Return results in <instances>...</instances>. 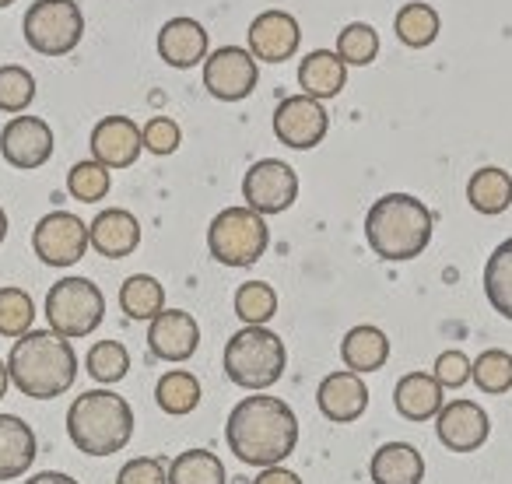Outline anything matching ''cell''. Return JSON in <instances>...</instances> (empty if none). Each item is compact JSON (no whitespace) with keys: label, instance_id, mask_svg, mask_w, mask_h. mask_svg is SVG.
<instances>
[{"label":"cell","instance_id":"obj_1","mask_svg":"<svg viewBox=\"0 0 512 484\" xmlns=\"http://www.w3.org/2000/svg\"><path fill=\"white\" fill-rule=\"evenodd\" d=\"M225 439L232 456L246 467H278L295 453L299 418L285 400L253 393L228 411Z\"/></svg>","mask_w":512,"mask_h":484},{"label":"cell","instance_id":"obj_2","mask_svg":"<svg viewBox=\"0 0 512 484\" xmlns=\"http://www.w3.org/2000/svg\"><path fill=\"white\" fill-rule=\"evenodd\" d=\"M11 383L32 400H53L67 393L78 376V355L71 341L53 330H29L8 355Z\"/></svg>","mask_w":512,"mask_h":484},{"label":"cell","instance_id":"obj_3","mask_svg":"<svg viewBox=\"0 0 512 484\" xmlns=\"http://www.w3.org/2000/svg\"><path fill=\"white\" fill-rule=\"evenodd\" d=\"M365 239L383 260H414L432 239V211L411 193L376 200L365 218Z\"/></svg>","mask_w":512,"mask_h":484},{"label":"cell","instance_id":"obj_4","mask_svg":"<svg viewBox=\"0 0 512 484\" xmlns=\"http://www.w3.org/2000/svg\"><path fill=\"white\" fill-rule=\"evenodd\" d=\"M67 435L88 456H113L134 435V411L113 390H88L67 411Z\"/></svg>","mask_w":512,"mask_h":484},{"label":"cell","instance_id":"obj_5","mask_svg":"<svg viewBox=\"0 0 512 484\" xmlns=\"http://www.w3.org/2000/svg\"><path fill=\"white\" fill-rule=\"evenodd\" d=\"M288 369V351L274 330L267 327H242L228 337L225 348V372L228 383L242 390H267Z\"/></svg>","mask_w":512,"mask_h":484},{"label":"cell","instance_id":"obj_6","mask_svg":"<svg viewBox=\"0 0 512 484\" xmlns=\"http://www.w3.org/2000/svg\"><path fill=\"white\" fill-rule=\"evenodd\" d=\"M267 232L264 214L249 211V207H225L207 228V246L211 257L225 267H253L267 253Z\"/></svg>","mask_w":512,"mask_h":484},{"label":"cell","instance_id":"obj_7","mask_svg":"<svg viewBox=\"0 0 512 484\" xmlns=\"http://www.w3.org/2000/svg\"><path fill=\"white\" fill-rule=\"evenodd\" d=\"M102 316H106V299H102L99 285L88 278H60L46 295V320L50 330L67 341L74 337H88L99 330Z\"/></svg>","mask_w":512,"mask_h":484},{"label":"cell","instance_id":"obj_8","mask_svg":"<svg viewBox=\"0 0 512 484\" xmlns=\"http://www.w3.org/2000/svg\"><path fill=\"white\" fill-rule=\"evenodd\" d=\"M85 36V15L74 0H36L25 11V39L43 57H64Z\"/></svg>","mask_w":512,"mask_h":484},{"label":"cell","instance_id":"obj_9","mask_svg":"<svg viewBox=\"0 0 512 484\" xmlns=\"http://www.w3.org/2000/svg\"><path fill=\"white\" fill-rule=\"evenodd\" d=\"M32 250L46 267H74L88 250V225L78 214L53 211L39 218L36 232H32Z\"/></svg>","mask_w":512,"mask_h":484},{"label":"cell","instance_id":"obj_10","mask_svg":"<svg viewBox=\"0 0 512 484\" xmlns=\"http://www.w3.org/2000/svg\"><path fill=\"white\" fill-rule=\"evenodd\" d=\"M242 197L246 207L256 214H281L295 204L299 197V176L292 165L278 162V158H264L242 179Z\"/></svg>","mask_w":512,"mask_h":484},{"label":"cell","instance_id":"obj_11","mask_svg":"<svg viewBox=\"0 0 512 484\" xmlns=\"http://www.w3.org/2000/svg\"><path fill=\"white\" fill-rule=\"evenodd\" d=\"M256 81H260V71H256V60L249 50L221 46L204 60V88L221 102L246 99L256 88Z\"/></svg>","mask_w":512,"mask_h":484},{"label":"cell","instance_id":"obj_12","mask_svg":"<svg viewBox=\"0 0 512 484\" xmlns=\"http://www.w3.org/2000/svg\"><path fill=\"white\" fill-rule=\"evenodd\" d=\"M274 134L285 148L309 151L327 137V109L320 99L292 95L274 109Z\"/></svg>","mask_w":512,"mask_h":484},{"label":"cell","instance_id":"obj_13","mask_svg":"<svg viewBox=\"0 0 512 484\" xmlns=\"http://www.w3.org/2000/svg\"><path fill=\"white\" fill-rule=\"evenodd\" d=\"M0 155L15 169H39L53 155V130L39 116H15L0 134Z\"/></svg>","mask_w":512,"mask_h":484},{"label":"cell","instance_id":"obj_14","mask_svg":"<svg viewBox=\"0 0 512 484\" xmlns=\"http://www.w3.org/2000/svg\"><path fill=\"white\" fill-rule=\"evenodd\" d=\"M148 348L162 362H186L200 348V327L183 309H162L148 327Z\"/></svg>","mask_w":512,"mask_h":484},{"label":"cell","instance_id":"obj_15","mask_svg":"<svg viewBox=\"0 0 512 484\" xmlns=\"http://www.w3.org/2000/svg\"><path fill=\"white\" fill-rule=\"evenodd\" d=\"M299 39V22L288 11H264L249 25V53H253V60H264V64H281V60L295 57Z\"/></svg>","mask_w":512,"mask_h":484},{"label":"cell","instance_id":"obj_16","mask_svg":"<svg viewBox=\"0 0 512 484\" xmlns=\"http://www.w3.org/2000/svg\"><path fill=\"white\" fill-rule=\"evenodd\" d=\"M141 127L127 116H106L92 130V158L106 169H127L141 158Z\"/></svg>","mask_w":512,"mask_h":484},{"label":"cell","instance_id":"obj_17","mask_svg":"<svg viewBox=\"0 0 512 484\" xmlns=\"http://www.w3.org/2000/svg\"><path fill=\"white\" fill-rule=\"evenodd\" d=\"M435 428H439V439L453 453H474L488 439V414L481 411L470 400H453V404H442V411L435 414Z\"/></svg>","mask_w":512,"mask_h":484},{"label":"cell","instance_id":"obj_18","mask_svg":"<svg viewBox=\"0 0 512 484\" xmlns=\"http://www.w3.org/2000/svg\"><path fill=\"white\" fill-rule=\"evenodd\" d=\"M137 242H141V225L130 211L123 207H106L92 218L88 225V246L95 253L109 260H123L137 250Z\"/></svg>","mask_w":512,"mask_h":484},{"label":"cell","instance_id":"obj_19","mask_svg":"<svg viewBox=\"0 0 512 484\" xmlns=\"http://www.w3.org/2000/svg\"><path fill=\"white\" fill-rule=\"evenodd\" d=\"M316 404L327 414L330 421H358L369 407V386L362 383L358 372H330L320 383V393H316Z\"/></svg>","mask_w":512,"mask_h":484},{"label":"cell","instance_id":"obj_20","mask_svg":"<svg viewBox=\"0 0 512 484\" xmlns=\"http://www.w3.org/2000/svg\"><path fill=\"white\" fill-rule=\"evenodd\" d=\"M158 57L176 71H190L207 57V32L193 18H172L158 32Z\"/></svg>","mask_w":512,"mask_h":484},{"label":"cell","instance_id":"obj_21","mask_svg":"<svg viewBox=\"0 0 512 484\" xmlns=\"http://www.w3.org/2000/svg\"><path fill=\"white\" fill-rule=\"evenodd\" d=\"M36 432L18 414H0V481L22 477L36 463Z\"/></svg>","mask_w":512,"mask_h":484},{"label":"cell","instance_id":"obj_22","mask_svg":"<svg viewBox=\"0 0 512 484\" xmlns=\"http://www.w3.org/2000/svg\"><path fill=\"white\" fill-rule=\"evenodd\" d=\"M369 474L372 484H421L425 481V460L411 442H386L372 456Z\"/></svg>","mask_w":512,"mask_h":484},{"label":"cell","instance_id":"obj_23","mask_svg":"<svg viewBox=\"0 0 512 484\" xmlns=\"http://www.w3.org/2000/svg\"><path fill=\"white\" fill-rule=\"evenodd\" d=\"M344 81H348V64L334 50L309 53L299 67V85L309 99H334V95H341Z\"/></svg>","mask_w":512,"mask_h":484},{"label":"cell","instance_id":"obj_24","mask_svg":"<svg viewBox=\"0 0 512 484\" xmlns=\"http://www.w3.org/2000/svg\"><path fill=\"white\" fill-rule=\"evenodd\" d=\"M393 404L407 421H428L442 411V383L425 372H407L397 383Z\"/></svg>","mask_w":512,"mask_h":484},{"label":"cell","instance_id":"obj_25","mask_svg":"<svg viewBox=\"0 0 512 484\" xmlns=\"http://www.w3.org/2000/svg\"><path fill=\"white\" fill-rule=\"evenodd\" d=\"M341 355L351 372H379L390 358V341L379 327H355L344 334Z\"/></svg>","mask_w":512,"mask_h":484},{"label":"cell","instance_id":"obj_26","mask_svg":"<svg viewBox=\"0 0 512 484\" xmlns=\"http://www.w3.org/2000/svg\"><path fill=\"white\" fill-rule=\"evenodd\" d=\"M467 200L474 211L481 214H502L505 207L512 204V176L505 169H477L470 176V186H467Z\"/></svg>","mask_w":512,"mask_h":484},{"label":"cell","instance_id":"obj_27","mask_svg":"<svg viewBox=\"0 0 512 484\" xmlns=\"http://www.w3.org/2000/svg\"><path fill=\"white\" fill-rule=\"evenodd\" d=\"M120 309L137 323H151L165 309V288L151 274H134L120 288Z\"/></svg>","mask_w":512,"mask_h":484},{"label":"cell","instance_id":"obj_28","mask_svg":"<svg viewBox=\"0 0 512 484\" xmlns=\"http://www.w3.org/2000/svg\"><path fill=\"white\" fill-rule=\"evenodd\" d=\"M169 484H225V467L211 449H186L165 467Z\"/></svg>","mask_w":512,"mask_h":484},{"label":"cell","instance_id":"obj_29","mask_svg":"<svg viewBox=\"0 0 512 484\" xmlns=\"http://www.w3.org/2000/svg\"><path fill=\"white\" fill-rule=\"evenodd\" d=\"M484 295L505 320H512V239H505L491 253L488 267H484Z\"/></svg>","mask_w":512,"mask_h":484},{"label":"cell","instance_id":"obj_30","mask_svg":"<svg viewBox=\"0 0 512 484\" xmlns=\"http://www.w3.org/2000/svg\"><path fill=\"white\" fill-rule=\"evenodd\" d=\"M393 29H397L400 43L421 50V46H432L435 36H439V15L428 4H407L393 18Z\"/></svg>","mask_w":512,"mask_h":484},{"label":"cell","instance_id":"obj_31","mask_svg":"<svg viewBox=\"0 0 512 484\" xmlns=\"http://www.w3.org/2000/svg\"><path fill=\"white\" fill-rule=\"evenodd\" d=\"M278 313V295L264 281H246V285L235 292V316H239L246 327H264Z\"/></svg>","mask_w":512,"mask_h":484},{"label":"cell","instance_id":"obj_32","mask_svg":"<svg viewBox=\"0 0 512 484\" xmlns=\"http://www.w3.org/2000/svg\"><path fill=\"white\" fill-rule=\"evenodd\" d=\"M155 400L165 414H190L200 404V383L190 372H169L158 379Z\"/></svg>","mask_w":512,"mask_h":484},{"label":"cell","instance_id":"obj_33","mask_svg":"<svg viewBox=\"0 0 512 484\" xmlns=\"http://www.w3.org/2000/svg\"><path fill=\"white\" fill-rule=\"evenodd\" d=\"M36 327V306L22 288H0V337H25Z\"/></svg>","mask_w":512,"mask_h":484},{"label":"cell","instance_id":"obj_34","mask_svg":"<svg viewBox=\"0 0 512 484\" xmlns=\"http://www.w3.org/2000/svg\"><path fill=\"white\" fill-rule=\"evenodd\" d=\"M85 369L95 383H120L123 376L130 372V355L123 344L116 341H99L85 358Z\"/></svg>","mask_w":512,"mask_h":484},{"label":"cell","instance_id":"obj_35","mask_svg":"<svg viewBox=\"0 0 512 484\" xmlns=\"http://www.w3.org/2000/svg\"><path fill=\"white\" fill-rule=\"evenodd\" d=\"M334 53L344 60V64H351V67L372 64V60H376V53H379L376 29H372V25H365V22L348 25V29L337 36V50Z\"/></svg>","mask_w":512,"mask_h":484},{"label":"cell","instance_id":"obj_36","mask_svg":"<svg viewBox=\"0 0 512 484\" xmlns=\"http://www.w3.org/2000/svg\"><path fill=\"white\" fill-rule=\"evenodd\" d=\"M67 190L81 204H95V200H102L109 193V169L102 162H95V158L78 162L71 169V176H67Z\"/></svg>","mask_w":512,"mask_h":484},{"label":"cell","instance_id":"obj_37","mask_svg":"<svg viewBox=\"0 0 512 484\" xmlns=\"http://www.w3.org/2000/svg\"><path fill=\"white\" fill-rule=\"evenodd\" d=\"M470 376L481 386L484 393H505L512 390V355L509 351H484L474 365H470Z\"/></svg>","mask_w":512,"mask_h":484},{"label":"cell","instance_id":"obj_38","mask_svg":"<svg viewBox=\"0 0 512 484\" xmlns=\"http://www.w3.org/2000/svg\"><path fill=\"white\" fill-rule=\"evenodd\" d=\"M32 99H36V78L18 64L0 67V109L4 113H22Z\"/></svg>","mask_w":512,"mask_h":484},{"label":"cell","instance_id":"obj_39","mask_svg":"<svg viewBox=\"0 0 512 484\" xmlns=\"http://www.w3.org/2000/svg\"><path fill=\"white\" fill-rule=\"evenodd\" d=\"M141 141H144V151H151V155H172V151L179 148L176 120H169V116H155V120L141 127Z\"/></svg>","mask_w":512,"mask_h":484},{"label":"cell","instance_id":"obj_40","mask_svg":"<svg viewBox=\"0 0 512 484\" xmlns=\"http://www.w3.org/2000/svg\"><path fill=\"white\" fill-rule=\"evenodd\" d=\"M116 484H169V474H165V463L155 456H137V460L123 463Z\"/></svg>","mask_w":512,"mask_h":484},{"label":"cell","instance_id":"obj_41","mask_svg":"<svg viewBox=\"0 0 512 484\" xmlns=\"http://www.w3.org/2000/svg\"><path fill=\"white\" fill-rule=\"evenodd\" d=\"M435 379L442 383V390H453V386H463L470 379V358L463 355V351H446V355H439V362H435Z\"/></svg>","mask_w":512,"mask_h":484},{"label":"cell","instance_id":"obj_42","mask_svg":"<svg viewBox=\"0 0 512 484\" xmlns=\"http://www.w3.org/2000/svg\"><path fill=\"white\" fill-rule=\"evenodd\" d=\"M253 484H302V477L288 467H264L260 474H256Z\"/></svg>","mask_w":512,"mask_h":484},{"label":"cell","instance_id":"obj_43","mask_svg":"<svg viewBox=\"0 0 512 484\" xmlns=\"http://www.w3.org/2000/svg\"><path fill=\"white\" fill-rule=\"evenodd\" d=\"M25 484H78L71 474H60V470H43V474H32Z\"/></svg>","mask_w":512,"mask_h":484},{"label":"cell","instance_id":"obj_44","mask_svg":"<svg viewBox=\"0 0 512 484\" xmlns=\"http://www.w3.org/2000/svg\"><path fill=\"white\" fill-rule=\"evenodd\" d=\"M11 386V372H8V362H0V400H4V393H8Z\"/></svg>","mask_w":512,"mask_h":484},{"label":"cell","instance_id":"obj_45","mask_svg":"<svg viewBox=\"0 0 512 484\" xmlns=\"http://www.w3.org/2000/svg\"><path fill=\"white\" fill-rule=\"evenodd\" d=\"M4 235H8V214H4V207H0V242H4Z\"/></svg>","mask_w":512,"mask_h":484},{"label":"cell","instance_id":"obj_46","mask_svg":"<svg viewBox=\"0 0 512 484\" xmlns=\"http://www.w3.org/2000/svg\"><path fill=\"white\" fill-rule=\"evenodd\" d=\"M11 4H15V0H0V8H11Z\"/></svg>","mask_w":512,"mask_h":484}]
</instances>
